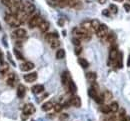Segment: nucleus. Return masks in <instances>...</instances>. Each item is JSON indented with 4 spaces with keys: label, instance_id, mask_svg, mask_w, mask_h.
<instances>
[{
    "label": "nucleus",
    "instance_id": "1",
    "mask_svg": "<svg viewBox=\"0 0 130 121\" xmlns=\"http://www.w3.org/2000/svg\"><path fill=\"white\" fill-rule=\"evenodd\" d=\"M73 34L76 38L80 39V40H84V41H89L91 39V33L84 30L83 28H74L73 29Z\"/></svg>",
    "mask_w": 130,
    "mask_h": 121
},
{
    "label": "nucleus",
    "instance_id": "2",
    "mask_svg": "<svg viewBox=\"0 0 130 121\" xmlns=\"http://www.w3.org/2000/svg\"><path fill=\"white\" fill-rule=\"evenodd\" d=\"M5 22L10 26V27H18L21 25L20 20L17 18V16L13 13H6L5 14Z\"/></svg>",
    "mask_w": 130,
    "mask_h": 121
},
{
    "label": "nucleus",
    "instance_id": "3",
    "mask_svg": "<svg viewBox=\"0 0 130 121\" xmlns=\"http://www.w3.org/2000/svg\"><path fill=\"white\" fill-rule=\"evenodd\" d=\"M42 20H43V19L40 17V15L36 14V15L32 16V17L29 19L28 25H29L30 28H34V27H36V26H39V24L42 22Z\"/></svg>",
    "mask_w": 130,
    "mask_h": 121
},
{
    "label": "nucleus",
    "instance_id": "4",
    "mask_svg": "<svg viewBox=\"0 0 130 121\" xmlns=\"http://www.w3.org/2000/svg\"><path fill=\"white\" fill-rule=\"evenodd\" d=\"M27 15H31V14H33L34 13V11L36 10L35 9V6H34V4H32L31 2H25V3H23V9H22Z\"/></svg>",
    "mask_w": 130,
    "mask_h": 121
},
{
    "label": "nucleus",
    "instance_id": "5",
    "mask_svg": "<svg viewBox=\"0 0 130 121\" xmlns=\"http://www.w3.org/2000/svg\"><path fill=\"white\" fill-rule=\"evenodd\" d=\"M96 34L99 38H104L108 35V27L105 24H101L100 27L98 28V30L96 31Z\"/></svg>",
    "mask_w": 130,
    "mask_h": 121
},
{
    "label": "nucleus",
    "instance_id": "6",
    "mask_svg": "<svg viewBox=\"0 0 130 121\" xmlns=\"http://www.w3.org/2000/svg\"><path fill=\"white\" fill-rule=\"evenodd\" d=\"M13 35V37L14 38H17V39H21V38H24V37H26V30L25 29H23V28H17L13 33H12Z\"/></svg>",
    "mask_w": 130,
    "mask_h": 121
},
{
    "label": "nucleus",
    "instance_id": "7",
    "mask_svg": "<svg viewBox=\"0 0 130 121\" xmlns=\"http://www.w3.org/2000/svg\"><path fill=\"white\" fill-rule=\"evenodd\" d=\"M118 53H119V52H118L116 46L113 45V46L111 47L110 51H109V60H110L111 62H113V61H115V60H116V58H117V56H118Z\"/></svg>",
    "mask_w": 130,
    "mask_h": 121
},
{
    "label": "nucleus",
    "instance_id": "8",
    "mask_svg": "<svg viewBox=\"0 0 130 121\" xmlns=\"http://www.w3.org/2000/svg\"><path fill=\"white\" fill-rule=\"evenodd\" d=\"M34 68V64L32 62H24L20 65V70L21 71H24V72H27V71H30Z\"/></svg>",
    "mask_w": 130,
    "mask_h": 121
},
{
    "label": "nucleus",
    "instance_id": "9",
    "mask_svg": "<svg viewBox=\"0 0 130 121\" xmlns=\"http://www.w3.org/2000/svg\"><path fill=\"white\" fill-rule=\"evenodd\" d=\"M23 78H24V80H25L26 82H29V83L34 82V81L37 79V73H36V72H31V73L25 74Z\"/></svg>",
    "mask_w": 130,
    "mask_h": 121
},
{
    "label": "nucleus",
    "instance_id": "10",
    "mask_svg": "<svg viewBox=\"0 0 130 121\" xmlns=\"http://www.w3.org/2000/svg\"><path fill=\"white\" fill-rule=\"evenodd\" d=\"M35 112V107L33 106V104H26L23 107V113L26 115H31Z\"/></svg>",
    "mask_w": 130,
    "mask_h": 121
},
{
    "label": "nucleus",
    "instance_id": "11",
    "mask_svg": "<svg viewBox=\"0 0 130 121\" xmlns=\"http://www.w3.org/2000/svg\"><path fill=\"white\" fill-rule=\"evenodd\" d=\"M70 80H71V79H70L69 74H68L67 71H64V72L61 74V82H62V84H63L64 86H67Z\"/></svg>",
    "mask_w": 130,
    "mask_h": 121
},
{
    "label": "nucleus",
    "instance_id": "12",
    "mask_svg": "<svg viewBox=\"0 0 130 121\" xmlns=\"http://www.w3.org/2000/svg\"><path fill=\"white\" fill-rule=\"evenodd\" d=\"M49 26H50V24H49V22H48V21L42 20V22L39 24L38 28H39V30H40L42 33H45V32H47V31H48Z\"/></svg>",
    "mask_w": 130,
    "mask_h": 121
},
{
    "label": "nucleus",
    "instance_id": "13",
    "mask_svg": "<svg viewBox=\"0 0 130 121\" xmlns=\"http://www.w3.org/2000/svg\"><path fill=\"white\" fill-rule=\"evenodd\" d=\"M70 104H72L75 107H80L81 106V99H80V97L76 96V95L72 96L70 98Z\"/></svg>",
    "mask_w": 130,
    "mask_h": 121
},
{
    "label": "nucleus",
    "instance_id": "14",
    "mask_svg": "<svg viewBox=\"0 0 130 121\" xmlns=\"http://www.w3.org/2000/svg\"><path fill=\"white\" fill-rule=\"evenodd\" d=\"M81 28H83L84 30H86V31H88V32H93V30H92V26H91V20H86V21H84V22H82L81 23Z\"/></svg>",
    "mask_w": 130,
    "mask_h": 121
},
{
    "label": "nucleus",
    "instance_id": "15",
    "mask_svg": "<svg viewBox=\"0 0 130 121\" xmlns=\"http://www.w3.org/2000/svg\"><path fill=\"white\" fill-rule=\"evenodd\" d=\"M25 93H26V88L24 85L22 84H19L18 87H17V96L19 98H23L25 96Z\"/></svg>",
    "mask_w": 130,
    "mask_h": 121
},
{
    "label": "nucleus",
    "instance_id": "16",
    "mask_svg": "<svg viewBox=\"0 0 130 121\" xmlns=\"http://www.w3.org/2000/svg\"><path fill=\"white\" fill-rule=\"evenodd\" d=\"M57 39H58V34L57 33H47L45 35V40L48 43H51L52 41L57 40Z\"/></svg>",
    "mask_w": 130,
    "mask_h": 121
},
{
    "label": "nucleus",
    "instance_id": "17",
    "mask_svg": "<svg viewBox=\"0 0 130 121\" xmlns=\"http://www.w3.org/2000/svg\"><path fill=\"white\" fill-rule=\"evenodd\" d=\"M31 90H32V92L34 94H39V93H41V92L44 91V86L42 84H36V85H34L31 88Z\"/></svg>",
    "mask_w": 130,
    "mask_h": 121
},
{
    "label": "nucleus",
    "instance_id": "18",
    "mask_svg": "<svg viewBox=\"0 0 130 121\" xmlns=\"http://www.w3.org/2000/svg\"><path fill=\"white\" fill-rule=\"evenodd\" d=\"M115 62H116L117 67H119V68H122V67H123V54H122L121 52L118 53V56H117V58H116V60H115Z\"/></svg>",
    "mask_w": 130,
    "mask_h": 121
},
{
    "label": "nucleus",
    "instance_id": "19",
    "mask_svg": "<svg viewBox=\"0 0 130 121\" xmlns=\"http://www.w3.org/2000/svg\"><path fill=\"white\" fill-rule=\"evenodd\" d=\"M7 84L9 86H11V87H13L16 84V77H15V75L13 73H11L8 76V78H7Z\"/></svg>",
    "mask_w": 130,
    "mask_h": 121
},
{
    "label": "nucleus",
    "instance_id": "20",
    "mask_svg": "<svg viewBox=\"0 0 130 121\" xmlns=\"http://www.w3.org/2000/svg\"><path fill=\"white\" fill-rule=\"evenodd\" d=\"M101 23L97 20V19H94V20H91V26H92V30L93 32H96L98 30V28L100 27Z\"/></svg>",
    "mask_w": 130,
    "mask_h": 121
},
{
    "label": "nucleus",
    "instance_id": "21",
    "mask_svg": "<svg viewBox=\"0 0 130 121\" xmlns=\"http://www.w3.org/2000/svg\"><path fill=\"white\" fill-rule=\"evenodd\" d=\"M68 88H69V91H70L72 94H75L76 91H77V87H76L75 83H74L72 80L69 81V83H68Z\"/></svg>",
    "mask_w": 130,
    "mask_h": 121
},
{
    "label": "nucleus",
    "instance_id": "22",
    "mask_svg": "<svg viewBox=\"0 0 130 121\" xmlns=\"http://www.w3.org/2000/svg\"><path fill=\"white\" fill-rule=\"evenodd\" d=\"M53 103L51 102V101H48V102H45L43 105H42V110L43 111H49V110H51L52 108H53Z\"/></svg>",
    "mask_w": 130,
    "mask_h": 121
},
{
    "label": "nucleus",
    "instance_id": "23",
    "mask_svg": "<svg viewBox=\"0 0 130 121\" xmlns=\"http://www.w3.org/2000/svg\"><path fill=\"white\" fill-rule=\"evenodd\" d=\"M106 40H107V42H109V43L115 42V40H116V34H115L114 32L108 33V35L106 36Z\"/></svg>",
    "mask_w": 130,
    "mask_h": 121
},
{
    "label": "nucleus",
    "instance_id": "24",
    "mask_svg": "<svg viewBox=\"0 0 130 121\" xmlns=\"http://www.w3.org/2000/svg\"><path fill=\"white\" fill-rule=\"evenodd\" d=\"M86 78H87L89 81L94 82V81L96 80V78H97V75H96L95 72H88V73H86Z\"/></svg>",
    "mask_w": 130,
    "mask_h": 121
},
{
    "label": "nucleus",
    "instance_id": "25",
    "mask_svg": "<svg viewBox=\"0 0 130 121\" xmlns=\"http://www.w3.org/2000/svg\"><path fill=\"white\" fill-rule=\"evenodd\" d=\"M78 63H79L80 66L83 67V68H87V67L89 66L88 61H87L86 59H84V58H78Z\"/></svg>",
    "mask_w": 130,
    "mask_h": 121
},
{
    "label": "nucleus",
    "instance_id": "26",
    "mask_svg": "<svg viewBox=\"0 0 130 121\" xmlns=\"http://www.w3.org/2000/svg\"><path fill=\"white\" fill-rule=\"evenodd\" d=\"M88 94H89V96L91 97V98H93V99H95L96 98V96L98 95V91L97 90H95L94 88H89V90H88Z\"/></svg>",
    "mask_w": 130,
    "mask_h": 121
},
{
    "label": "nucleus",
    "instance_id": "27",
    "mask_svg": "<svg viewBox=\"0 0 130 121\" xmlns=\"http://www.w3.org/2000/svg\"><path fill=\"white\" fill-rule=\"evenodd\" d=\"M109 107H110V111L111 112H117L118 111V109H119V105H118V103L117 102H112L110 105H109Z\"/></svg>",
    "mask_w": 130,
    "mask_h": 121
},
{
    "label": "nucleus",
    "instance_id": "28",
    "mask_svg": "<svg viewBox=\"0 0 130 121\" xmlns=\"http://www.w3.org/2000/svg\"><path fill=\"white\" fill-rule=\"evenodd\" d=\"M65 57V51L64 49H59L56 52V58L57 59H63Z\"/></svg>",
    "mask_w": 130,
    "mask_h": 121
},
{
    "label": "nucleus",
    "instance_id": "29",
    "mask_svg": "<svg viewBox=\"0 0 130 121\" xmlns=\"http://www.w3.org/2000/svg\"><path fill=\"white\" fill-rule=\"evenodd\" d=\"M8 69H9L8 64H6V63H2L1 66H0V73L5 74V73L8 71Z\"/></svg>",
    "mask_w": 130,
    "mask_h": 121
},
{
    "label": "nucleus",
    "instance_id": "30",
    "mask_svg": "<svg viewBox=\"0 0 130 121\" xmlns=\"http://www.w3.org/2000/svg\"><path fill=\"white\" fill-rule=\"evenodd\" d=\"M100 111L103 112V113H105V114L110 113V107H109V105H101L100 106Z\"/></svg>",
    "mask_w": 130,
    "mask_h": 121
},
{
    "label": "nucleus",
    "instance_id": "31",
    "mask_svg": "<svg viewBox=\"0 0 130 121\" xmlns=\"http://www.w3.org/2000/svg\"><path fill=\"white\" fill-rule=\"evenodd\" d=\"M57 5L59 7H66L69 5V0H61V1L57 2Z\"/></svg>",
    "mask_w": 130,
    "mask_h": 121
},
{
    "label": "nucleus",
    "instance_id": "32",
    "mask_svg": "<svg viewBox=\"0 0 130 121\" xmlns=\"http://www.w3.org/2000/svg\"><path fill=\"white\" fill-rule=\"evenodd\" d=\"M109 11H110V13L116 14V13L118 12V7H117L115 4H110V5H109Z\"/></svg>",
    "mask_w": 130,
    "mask_h": 121
},
{
    "label": "nucleus",
    "instance_id": "33",
    "mask_svg": "<svg viewBox=\"0 0 130 121\" xmlns=\"http://www.w3.org/2000/svg\"><path fill=\"white\" fill-rule=\"evenodd\" d=\"M14 54H15V56H16V58L17 59H19V60H23L24 59V56H23V54L18 50V49H14Z\"/></svg>",
    "mask_w": 130,
    "mask_h": 121
},
{
    "label": "nucleus",
    "instance_id": "34",
    "mask_svg": "<svg viewBox=\"0 0 130 121\" xmlns=\"http://www.w3.org/2000/svg\"><path fill=\"white\" fill-rule=\"evenodd\" d=\"M103 98H104V101H108L112 98V93L110 91H105L104 94H103Z\"/></svg>",
    "mask_w": 130,
    "mask_h": 121
},
{
    "label": "nucleus",
    "instance_id": "35",
    "mask_svg": "<svg viewBox=\"0 0 130 121\" xmlns=\"http://www.w3.org/2000/svg\"><path fill=\"white\" fill-rule=\"evenodd\" d=\"M59 45H60V42H59L58 39H57V40H54V41H52V42L50 43V46H51L52 48H57Z\"/></svg>",
    "mask_w": 130,
    "mask_h": 121
},
{
    "label": "nucleus",
    "instance_id": "36",
    "mask_svg": "<svg viewBox=\"0 0 130 121\" xmlns=\"http://www.w3.org/2000/svg\"><path fill=\"white\" fill-rule=\"evenodd\" d=\"M72 42H73V44H74L75 46H80V44H81V40L78 39V38H76V37H73V38H72Z\"/></svg>",
    "mask_w": 130,
    "mask_h": 121
},
{
    "label": "nucleus",
    "instance_id": "37",
    "mask_svg": "<svg viewBox=\"0 0 130 121\" xmlns=\"http://www.w3.org/2000/svg\"><path fill=\"white\" fill-rule=\"evenodd\" d=\"M53 108H54V110H55L56 112H59V111L63 108V105L60 104V103H57V104H55V105L53 106Z\"/></svg>",
    "mask_w": 130,
    "mask_h": 121
},
{
    "label": "nucleus",
    "instance_id": "38",
    "mask_svg": "<svg viewBox=\"0 0 130 121\" xmlns=\"http://www.w3.org/2000/svg\"><path fill=\"white\" fill-rule=\"evenodd\" d=\"M119 118H120L121 121H129V120H130V117H129L128 115H126V114H124V115H119Z\"/></svg>",
    "mask_w": 130,
    "mask_h": 121
},
{
    "label": "nucleus",
    "instance_id": "39",
    "mask_svg": "<svg viewBox=\"0 0 130 121\" xmlns=\"http://www.w3.org/2000/svg\"><path fill=\"white\" fill-rule=\"evenodd\" d=\"M81 50H82L81 46H75V50H74V52H75L76 55H79V54L81 53Z\"/></svg>",
    "mask_w": 130,
    "mask_h": 121
},
{
    "label": "nucleus",
    "instance_id": "40",
    "mask_svg": "<svg viewBox=\"0 0 130 121\" xmlns=\"http://www.w3.org/2000/svg\"><path fill=\"white\" fill-rule=\"evenodd\" d=\"M123 7H124V9H125V11H126V12H129V11H130V4L125 3V4L123 5Z\"/></svg>",
    "mask_w": 130,
    "mask_h": 121
},
{
    "label": "nucleus",
    "instance_id": "41",
    "mask_svg": "<svg viewBox=\"0 0 130 121\" xmlns=\"http://www.w3.org/2000/svg\"><path fill=\"white\" fill-rule=\"evenodd\" d=\"M102 14L105 15V16H109V15H110V11L107 10V9H104V10L102 11Z\"/></svg>",
    "mask_w": 130,
    "mask_h": 121
},
{
    "label": "nucleus",
    "instance_id": "42",
    "mask_svg": "<svg viewBox=\"0 0 130 121\" xmlns=\"http://www.w3.org/2000/svg\"><path fill=\"white\" fill-rule=\"evenodd\" d=\"M22 0H11L12 3H21Z\"/></svg>",
    "mask_w": 130,
    "mask_h": 121
},
{
    "label": "nucleus",
    "instance_id": "43",
    "mask_svg": "<svg viewBox=\"0 0 130 121\" xmlns=\"http://www.w3.org/2000/svg\"><path fill=\"white\" fill-rule=\"evenodd\" d=\"M106 1H107V0H98V2H99L100 4H105Z\"/></svg>",
    "mask_w": 130,
    "mask_h": 121
},
{
    "label": "nucleus",
    "instance_id": "44",
    "mask_svg": "<svg viewBox=\"0 0 130 121\" xmlns=\"http://www.w3.org/2000/svg\"><path fill=\"white\" fill-rule=\"evenodd\" d=\"M68 116L66 115V114H62L61 116H60V119H65V118H67Z\"/></svg>",
    "mask_w": 130,
    "mask_h": 121
},
{
    "label": "nucleus",
    "instance_id": "45",
    "mask_svg": "<svg viewBox=\"0 0 130 121\" xmlns=\"http://www.w3.org/2000/svg\"><path fill=\"white\" fill-rule=\"evenodd\" d=\"M58 23H59V25H61V26H62V25H63V20H59V21H58Z\"/></svg>",
    "mask_w": 130,
    "mask_h": 121
},
{
    "label": "nucleus",
    "instance_id": "46",
    "mask_svg": "<svg viewBox=\"0 0 130 121\" xmlns=\"http://www.w3.org/2000/svg\"><path fill=\"white\" fill-rule=\"evenodd\" d=\"M114 1H117V2H122L123 0H114Z\"/></svg>",
    "mask_w": 130,
    "mask_h": 121
},
{
    "label": "nucleus",
    "instance_id": "47",
    "mask_svg": "<svg viewBox=\"0 0 130 121\" xmlns=\"http://www.w3.org/2000/svg\"><path fill=\"white\" fill-rule=\"evenodd\" d=\"M8 1H10V2H11V0H8Z\"/></svg>",
    "mask_w": 130,
    "mask_h": 121
},
{
    "label": "nucleus",
    "instance_id": "48",
    "mask_svg": "<svg viewBox=\"0 0 130 121\" xmlns=\"http://www.w3.org/2000/svg\"><path fill=\"white\" fill-rule=\"evenodd\" d=\"M31 121H34V120H31Z\"/></svg>",
    "mask_w": 130,
    "mask_h": 121
}]
</instances>
